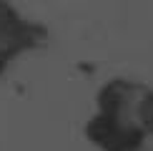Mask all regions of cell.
<instances>
[{"label":"cell","mask_w":153,"mask_h":151,"mask_svg":"<svg viewBox=\"0 0 153 151\" xmlns=\"http://www.w3.org/2000/svg\"><path fill=\"white\" fill-rule=\"evenodd\" d=\"M85 136L103 151H141L146 138L133 116H108L100 111L85 123Z\"/></svg>","instance_id":"obj_1"},{"label":"cell","mask_w":153,"mask_h":151,"mask_svg":"<svg viewBox=\"0 0 153 151\" xmlns=\"http://www.w3.org/2000/svg\"><path fill=\"white\" fill-rule=\"evenodd\" d=\"M40 38L43 30L35 23H28L25 18H20V13L13 5L0 0V73L20 53L38 46Z\"/></svg>","instance_id":"obj_2"},{"label":"cell","mask_w":153,"mask_h":151,"mask_svg":"<svg viewBox=\"0 0 153 151\" xmlns=\"http://www.w3.org/2000/svg\"><path fill=\"white\" fill-rule=\"evenodd\" d=\"M141 88L128 81H111L98 91V111L108 116H133V103H136Z\"/></svg>","instance_id":"obj_3"},{"label":"cell","mask_w":153,"mask_h":151,"mask_svg":"<svg viewBox=\"0 0 153 151\" xmlns=\"http://www.w3.org/2000/svg\"><path fill=\"white\" fill-rule=\"evenodd\" d=\"M133 121L143 134H153V91H141L133 103Z\"/></svg>","instance_id":"obj_4"}]
</instances>
